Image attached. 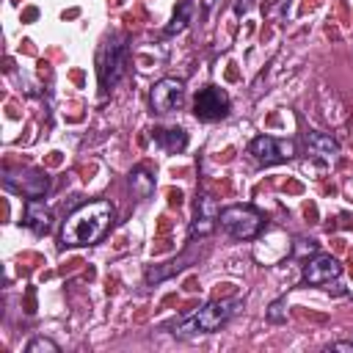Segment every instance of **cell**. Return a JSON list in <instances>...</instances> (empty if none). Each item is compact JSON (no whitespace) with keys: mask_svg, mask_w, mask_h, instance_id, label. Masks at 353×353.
<instances>
[{"mask_svg":"<svg viewBox=\"0 0 353 353\" xmlns=\"http://www.w3.org/2000/svg\"><path fill=\"white\" fill-rule=\"evenodd\" d=\"M113 223L110 201H88L77 207L61 226V240L66 245H91L97 243Z\"/></svg>","mask_w":353,"mask_h":353,"instance_id":"6da1fadb","label":"cell"},{"mask_svg":"<svg viewBox=\"0 0 353 353\" xmlns=\"http://www.w3.org/2000/svg\"><path fill=\"white\" fill-rule=\"evenodd\" d=\"M237 306H240V301H237V298H229V301H212V303L201 306L199 312H193L190 317H185V320L174 328V334H176V336L212 334V331H218L223 323H229V320H232V314L237 312Z\"/></svg>","mask_w":353,"mask_h":353,"instance_id":"7a4b0ae2","label":"cell"},{"mask_svg":"<svg viewBox=\"0 0 353 353\" xmlns=\"http://www.w3.org/2000/svg\"><path fill=\"white\" fill-rule=\"evenodd\" d=\"M127 58H130V50L124 44V39L113 36L110 41H105V47L99 50V58H97V72H99L102 88H110V85H116L124 77Z\"/></svg>","mask_w":353,"mask_h":353,"instance_id":"3957f363","label":"cell"},{"mask_svg":"<svg viewBox=\"0 0 353 353\" xmlns=\"http://www.w3.org/2000/svg\"><path fill=\"white\" fill-rule=\"evenodd\" d=\"M218 223L234 240H251V237H256L262 232V215L248 204H234V207L221 210Z\"/></svg>","mask_w":353,"mask_h":353,"instance_id":"277c9868","label":"cell"},{"mask_svg":"<svg viewBox=\"0 0 353 353\" xmlns=\"http://www.w3.org/2000/svg\"><path fill=\"white\" fill-rule=\"evenodd\" d=\"M248 154L256 163H262V165H273V163H284V160L295 157V143L292 141L273 138V135H259V138L251 141Z\"/></svg>","mask_w":353,"mask_h":353,"instance_id":"5b68a950","label":"cell"},{"mask_svg":"<svg viewBox=\"0 0 353 353\" xmlns=\"http://www.w3.org/2000/svg\"><path fill=\"white\" fill-rule=\"evenodd\" d=\"M3 182H6L8 190H14V193H19V196H25V199H39V196H44L47 188H50V176H47L44 171H39V168L6 171Z\"/></svg>","mask_w":353,"mask_h":353,"instance_id":"8992f818","label":"cell"},{"mask_svg":"<svg viewBox=\"0 0 353 353\" xmlns=\"http://www.w3.org/2000/svg\"><path fill=\"white\" fill-rule=\"evenodd\" d=\"M149 102H152V110L154 113H174L182 108L185 102V83L176 80V77H163L152 85V94H149Z\"/></svg>","mask_w":353,"mask_h":353,"instance_id":"52a82bcc","label":"cell"},{"mask_svg":"<svg viewBox=\"0 0 353 353\" xmlns=\"http://www.w3.org/2000/svg\"><path fill=\"white\" fill-rule=\"evenodd\" d=\"M229 94L218 85H204L199 94H196V102H193V113L196 119L201 121H218L229 113Z\"/></svg>","mask_w":353,"mask_h":353,"instance_id":"ba28073f","label":"cell"},{"mask_svg":"<svg viewBox=\"0 0 353 353\" xmlns=\"http://www.w3.org/2000/svg\"><path fill=\"white\" fill-rule=\"evenodd\" d=\"M342 276V265L331 256V254H317L303 265V281L320 287V284H331Z\"/></svg>","mask_w":353,"mask_h":353,"instance_id":"9c48e42d","label":"cell"},{"mask_svg":"<svg viewBox=\"0 0 353 353\" xmlns=\"http://www.w3.org/2000/svg\"><path fill=\"white\" fill-rule=\"evenodd\" d=\"M218 207H215V201L210 199V196H201L199 201H196V218H193V226H190V237H204V234H210L212 229H215V223H218Z\"/></svg>","mask_w":353,"mask_h":353,"instance_id":"30bf717a","label":"cell"},{"mask_svg":"<svg viewBox=\"0 0 353 353\" xmlns=\"http://www.w3.org/2000/svg\"><path fill=\"white\" fill-rule=\"evenodd\" d=\"M33 234H47L52 229V212L44 207V201L39 199H28L25 201V221H22Z\"/></svg>","mask_w":353,"mask_h":353,"instance_id":"8fae6325","label":"cell"},{"mask_svg":"<svg viewBox=\"0 0 353 353\" xmlns=\"http://www.w3.org/2000/svg\"><path fill=\"white\" fill-rule=\"evenodd\" d=\"M306 146H309V152L317 154L320 160H334V154L339 152V143H336L331 135H325V132H309Z\"/></svg>","mask_w":353,"mask_h":353,"instance_id":"7c38bea8","label":"cell"},{"mask_svg":"<svg viewBox=\"0 0 353 353\" xmlns=\"http://www.w3.org/2000/svg\"><path fill=\"white\" fill-rule=\"evenodd\" d=\"M154 141L165 149V152H182L188 146V132L179 127H168V130H154Z\"/></svg>","mask_w":353,"mask_h":353,"instance_id":"4fadbf2b","label":"cell"},{"mask_svg":"<svg viewBox=\"0 0 353 353\" xmlns=\"http://www.w3.org/2000/svg\"><path fill=\"white\" fill-rule=\"evenodd\" d=\"M130 188H132V193H135L138 199H146V196L152 193V188H154V179H152L143 168H135V171L130 174Z\"/></svg>","mask_w":353,"mask_h":353,"instance_id":"5bb4252c","label":"cell"},{"mask_svg":"<svg viewBox=\"0 0 353 353\" xmlns=\"http://www.w3.org/2000/svg\"><path fill=\"white\" fill-rule=\"evenodd\" d=\"M188 19H190V3L179 6V11H176V14H174V19H171V25L165 28V33L171 36V33H179V30H185V28H188Z\"/></svg>","mask_w":353,"mask_h":353,"instance_id":"9a60e30c","label":"cell"},{"mask_svg":"<svg viewBox=\"0 0 353 353\" xmlns=\"http://www.w3.org/2000/svg\"><path fill=\"white\" fill-rule=\"evenodd\" d=\"M58 350H61L58 342H52V339H47V336H36V339H30L28 347H25V353H58Z\"/></svg>","mask_w":353,"mask_h":353,"instance_id":"2e32d148","label":"cell"},{"mask_svg":"<svg viewBox=\"0 0 353 353\" xmlns=\"http://www.w3.org/2000/svg\"><path fill=\"white\" fill-rule=\"evenodd\" d=\"M268 320H273V323L287 320V312H284V301H281V298L270 303V309H268Z\"/></svg>","mask_w":353,"mask_h":353,"instance_id":"e0dca14e","label":"cell"},{"mask_svg":"<svg viewBox=\"0 0 353 353\" xmlns=\"http://www.w3.org/2000/svg\"><path fill=\"white\" fill-rule=\"evenodd\" d=\"M331 350H353V342H334Z\"/></svg>","mask_w":353,"mask_h":353,"instance_id":"ac0fdd59","label":"cell"}]
</instances>
